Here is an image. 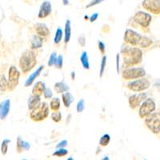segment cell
Segmentation results:
<instances>
[{"label":"cell","instance_id":"obj_29","mask_svg":"<svg viewBox=\"0 0 160 160\" xmlns=\"http://www.w3.org/2000/svg\"><path fill=\"white\" fill-rule=\"evenodd\" d=\"M23 142L24 140L22 139V137L18 135L17 138V142H16V151L20 154L23 151Z\"/></svg>","mask_w":160,"mask_h":160},{"label":"cell","instance_id":"obj_24","mask_svg":"<svg viewBox=\"0 0 160 160\" xmlns=\"http://www.w3.org/2000/svg\"><path fill=\"white\" fill-rule=\"evenodd\" d=\"M50 108L52 111H59L60 107H61V102H60V99L58 98H53L51 100L49 105Z\"/></svg>","mask_w":160,"mask_h":160},{"label":"cell","instance_id":"obj_9","mask_svg":"<svg viewBox=\"0 0 160 160\" xmlns=\"http://www.w3.org/2000/svg\"><path fill=\"white\" fill-rule=\"evenodd\" d=\"M151 19H152L151 15L144 11H138L133 17L134 22L138 24L142 28H148L151 24Z\"/></svg>","mask_w":160,"mask_h":160},{"label":"cell","instance_id":"obj_34","mask_svg":"<svg viewBox=\"0 0 160 160\" xmlns=\"http://www.w3.org/2000/svg\"><path fill=\"white\" fill-rule=\"evenodd\" d=\"M56 58H57L56 52H55V51H53V52L51 54V55H50V58H49V60H48V65L49 66V67H53V66L55 65V61H56Z\"/></svg>","mask_w":160,"mask_h":160},{"label":"cell","instance_id":"obj_15","mask_svg":"<svg viewBox=\"0 0 160 160\" xmlns=\"http://www.w3.org/2000/svg\"><path fill=\"white\" fill-rule=\"evenodd\" d=\"M11 109V100L6 99L0 103V119L4 120L8 117Z\"/></svg>","mask_w":160,"mask_h":160},{"label":"cell","instance_id":"obj_39","mask_svg":"<svg viewBox=\"0 0 160 160\" xmlns=\"http://www.w3.org/2000/svg\"><path fill=\"white\" fill-rule=\"evenodd\" d=\"M105 0H91V2L88 4V5L86 6V8H92V7H95V6L98 5V4H100L101 2H104Z\"/></svg>","mask_w":160,"mask_h":160},{"label":"cell","instance_id":"obj_38","mask_svg":"<svg viewBox=\"0 0 160 160\" xmlns=\"http://www.w3.org/2000/svg\"><path fill=\"white\" fill-rule=\"evenodd\" d=\"M98 50H99L100 53L102 54V55H105L106 52V45L102 41H98Z\"/></svg>","mask_w":160,"mask_h":160},{"label":"cell","instance_id":"obj_30","mask_svg":"<svg viewBox=\"0 0 160 160\" xmlns=\"http://www.w3.org/2000/svg\"><path fill=\"white\" fill-rule=\"evenodd\" d=\"M68 151L65 148H58L57 151H55V152L53 153V155L54 156L58 157V158H61V157H65L66 155H68Z\"/></svg>","mask_w":160,"mask_h":160},{"label":"cell","instance_id":"obj_28","mask_svg":"<svg viewBox=\"0 0 160 160\" xmlns=\"http://www.w3.org/2000/svg\"><path fill=\"white\" fill-rule=\"evenodd\" d=\"M107 56L103 55L101 60V63H100V68H99V77L102 78L104 73L106 71V66H107Z\"/></svg>","mask_w":160,"mask_h":160},{"label":"cell","instance_id":"obj_8","mask_svg":"<svg viewBox=\"0 0 160 160\" xmlns=\"http://www.w3.org/2000/svg\"><path fill=\"white\" fill-rule=\"evenodd\" d=\"M155 102L152 98H146L142 103L139 106L138 110V115L141 118H144L146 116H148L149 114L155 110Z\"/></svg>","mask_w":160,"mask_h":160},{"label":"cell","instance_id":"obj_48","mask_svg":"<svg viewBox=\"0 0 160 160\" xmlns=\"http://www.w3.org/2000/svg\"><path fill=\"white\" fill-rule=\"evenodd\" d=\"M84 19H86V20L89 19V17H88V15H85V16H84Z\"/></svg>","mask_w":160,"mask_h":160},{"label":"cell","instance_id":"obj_44","mask_svg":"<svg viewBox=\"0 0 160 160\" xmlns=\"http://www.w3.org/2000/svg\"><path fill=\"white\" fill-rule=\"evenodd\" d=\"M30 148H31V144H30V142H27V141H24L23 142V151H29Z\"/></svg>","mask_w":160,"mask_h":160},{"label":"cell","instance_id":"obj_13","mask_svg":"<svg viewBox=\"0 0 160 160\" xmlns=\"http://www.w3.org/2000/svg\"><path fill=\"white\" fill-rule=\"evenodd\" d=\"M52 11V6L50 1H43L42 3L41 4L39 8V11L38 13V18L40 19H43V18H48L51 14Z\"/></svg>","mask_w":160,"mask_h":160},{"label":"cell","instance_id":"obj_46","mask_svg":"<svg viewBox=\"0 0 160 160\" xmlns=\"http://www.w3.org/2000/svg\"><path fill=\"white\" fill-rule=\"evenodd\" d=\"M71 79H72V80L75 79V71H72V72H71Z\"/></svg>","mask_w":160,"mask_h":160},{"label":"cell","instance_id":"obj_11","mask_svg":"<svg viewBox=\"0 0 160 160\" xmlns=\"http://www.w3.org/2000/svg\"><path fill=\"white\" fill-rule=\"evenodd\" d=\"M142 8L154 15L160 14V0H144Z\"/></svg>","mask_w":160,"mask_h":160},{"label":"cell","instance_id":"obj_36","mask_svg":"<svg viewBox=\"0 0 160 160\" xmlns=\"http://www.w3.org/2000/svg\"><path fill=\"white\" fill-rule=\"evenodd\" d=\"M76 110L78 113H82L85 110V101L84 99H80L76 105Z\"/></svg>","mask_w":160,"mask_h":160},{"label":"cell","instance_id":"obj_40","mask_svg":"<svg viewBox=\"0 0 160 160\" xmlns=\"http://www.w3.org/2000/svg\"><path fill=\"white\" fill-rule=\"evenodd\" d=\"M68 145V140L64 139V140H62L61 142H59L58 144H57L56 148H66V147H67Z\"/></svg>","mask_w":160,"mask_h":160},{"label":"cell","instance_id":"obj_26","mask_svg":"<svg viewBox=\"0 0 160 160\" xmlns=\"http://www.w3.org/2000/svg\"><path fill=\"white\" fill-rule=\"evenodd\" d=\"M62 38H63V31H62V28L58 27L55 32V38H54V42L55 44H59L60 42L62 41Z\"/></svg>","mask_w":160,"mask_h":160},{"label":"cell","instance_id":"obj_47","mask_svg":"<svg viewBox=\"0 0 160 160\" xmlns=\"http://www.w3.org/2000/svg\"><path fill=\"white\" fill-rule=\"evenodd\" d=\"M62 3L65 6L68 5V4H69V0H62Z\"/></svg>","mask_w":160,"mask_h":160},{"label":"cell","instance_id":"obj_17","mask_svg":"<svg viewBox=\"0 0 160 160\" xmlns=\"http://www.w3.org/2000/svg\"><path fill=\"white\" fill-rule=\"evenodd\" d=\"M62 103L65 106V108H69L72 102H74L75 98L73 96V95L69 91H66V92L62 93Z\"/></svg>","mask_w":160,"mask_h":160},{"label":"cell","instance_id":"obj_27","mask_svg":"<svg viewBox=\"0 0 160 160\" xmlns=\"http://www.w3.org/2000/svg\"><path fill=\"white\" fill-rule=\"evenodd\" d=\"M111 142V135H108V134H104L99 139V144L101 147H107L108 146V144Z\"/></svg>","mask_w":160,"mask_h":160},{"label":"cell","instance_id":"obj_14","mask_svg":"<svg viewBox=\"0 0 160 160\" xmlns=\"http://www.w3.org/2000/svg\"><path fill=\"white\" fill-rule=\"evenodd\" d=\"M35 31L38 36L45 38L49 36L50 30L48 27L43 22H38L35 25Z\"/></svg>","mask_w":160,"mask_h":160},{"label":"cell","instance_id":"obj_10","mask_svg":"<svg viewBox=\"0 0 160 160\" xmlns=\"http://www.w3.org/2000/svg\"><path fill=\"white\" fill-rule=\"evenodd\" d=\"M142 35L132 29H127L124 33V42L131 46H138Z\"/></svg>","mask_w":160,"mask_h":160},{"label":"cell","instance_id":"obj_21","mask_svg":"<svg viewBox=\"0 0 160 160\" xmlns=\"http://www.w3.org/2000/svg\"><path fill=\"white\" fill-rule=\"evenodd\" d=\"M42 47V38L38 36V35H33L31 38V50L39 49Z\"/></svg>","mask_w":160,"mask_h":160},{"label":"cell","instance_id":"obj_4","mask_svg":"<svg viewBox=\"0 0 160 160\" xmlns=\"http://www.w3.org/2000/svg\"><path fill=\"white\" fill-rule=\"evenodd\" d=\"M146 126L148 129L152 131L154 134H158L160 132V113L155 112L146 116L145 118Z\"/></svg>","mask_w":160,"mask_h":160},{"label":"cell","instance_id":"obj_3","mask_svg":"<svg viewBox=\"0 0 160 160\" xmlns=\"http://www.w3.org/2000/svg\"><path fill=\"white\" fill-rule=\"evenodd\" d=\"M50 109L48 102H41L36 108L31 110L30 113V118L34 122H42L49 115Z\"/></svg>","mask_w":160,"mask_h":160},{"label":"cell","instance_id":"obj_19","mask_svg":"<svg viewBox=\"0 0 160 160\" xmlns=\"http://www.w3.org/2000/svg\"><path fill=\"white\" fill-rule=\"evenodd\" d=\"M41 102V98L40 96H38V95H32L29 97L28 98V109L29 111H31L34 108H35L37 106H38Z\"/></svg>","mask_w":160,"mask_h":160},{"label":"cell","instance_id":"obj_45","mask_svg":"<svg viewBox=\"0 0 160 160\" xmlns=\"http://www.w3.org/2000/svg\"><path fill=\"white\" fill-rule=\"evenodd\" d=\"M71 114H69V115H68V116L67 117V120H66V123L69 124L70 122H71Z\"/></svg>","mask_w":160,"mask_h":160},{"label":"cell","instance_id":"obj_50","mask_svg":"<svg viewBox=\"0 0 160 160\" xmlns=\"http://www.w3.org/2000/svg\"><path fill=\"white\" fill-rule=\"evenodd\" d=\"M106 159L108 160V159H109V158H108V157H107V158H103V160H106Z\"/></svg>","mask_w":160,"mask_h":160},{"label":"cell","instance_id":"obj_20","mask_svg":"<svg viewBox=\"0 0 160 160\" xmlns=\"http://www.w3.org/2000/svg\"><path fill=\"white\" fill-rule=\"evenodd\" d=\"M64 42L65 44L68 43L71 40V20L68 19L66 21L65 28H64Z\"/></svg>","mask_w":160,"mask_h":160},{"label":"cell","instance_id":"obj_35","mask_svg":"<svg viewBox=\"0 0 160 160\" xmlns=\"http://www.w3.org/2000/svg\"><path fill=\"white\" fill-rule=\"evenodd\" d=\"M0 89L2 91H5L6 89H8V80L6 79L4 75H2L0 78Z\"/></svg>","mask_w":160,"mask_h":160},{"label":"cell","instance_id":"obj_32","mask_svg":"<svg viewBox=\"0 0 160 160\" xmlns=\"http://www.w3.org/2000/svg\"><path fill=\"white\" fill-rule=\"evenodd\" d=\"M11 142V140L10 139H4L2 142V145H1V152L3 155H5L8 151V143Z\"/></svg>","mask_w":160,"mask_h":160},{"label":"cell","instance_id":"obj_16","mask_svg":"<svg viewBox=\"0 0 160 160\" xmlns=\"http://www.w3.org/2000/svg\"><path fill=\"white\" fill-rule=\"evenodd\" d=\"M43 69H44V66H40L39 68H38L35 72H33L32 74L28 77V79L26 80L25 84H24V86H25L26 88H28V87H30V86L32 85L33 82H35V80L40 75H41V73H42V71H43Z\"/></svg>","mask_w":160,"mask_h":160},{"label":"cell","instance_id":"obj_41","mask_svg":"<svg viewBox=\"0 0 160 160\" xmlns=\"http://www.w3.org/2000/svg\"><path fill=\"white\" fill-rule=\"evenodd\" d=\"M119 59H120V54H117L116 57H115V60H116V71L118 74H119L120 68H119Z\"/></svg>","mask_w":160,"mask_h":160},{"label":"cell","instance_id":"obj_37","mask_svg":"<svg viewBox=\"0 0 160 160\" xmlns=\"http://www.w3.org/2000/svg\"><path fill=\"white\" fill-rule=\"evenodd\" d=\"M42 95H43L44 98H47V99H49V98H51L53 97V92L51 90V88H46Z\"/></svg>","mask_w":160,"mask_h":160},{"label":"cell","instance_id":"obj_1","mask_svg":"<svg viewBox=\"0 0 160 160\" xmlns=\"http://www.w3.org/2000/svg\"><path fill=\"white\" fill-rule=\"evenodd\" d=\"M121 54L123 58V66L130 68L141 63L142 60V51L140 48L135 46H126L121 50Z\"/></svg>","mask_w":160,"mask_h":160},{"label":"cell","instance_id":"obj_25","mask_svg":"<svg viewBox=\"0 0 160 160\" xmlns=\"http://www.w3.org/2000/svg\"><path fill=\"white\" fill-rule=\"evenodd\" d=\"M152 40L148 38V37L142 36L138 47H139L140 48H147L148 47H150L152 44Z\"/></svg>","mask_w":160,"mask_h":160},{"label":"cell","instance_id":"obj_18","mask_svg":"<svg viewBox=\"0 0 160 160\" xmlns=\"http://www.w3.org/2000/svg\"><path fill=\"white\" fill-rule=\"evenodd\" d=\"M46 88V85L44 82L42 81H38L34 85L32 88V95H38V96H41L43 94V91Z\"/></svg>","mask_w":160,"mask_h":160},{"label":"cell","instance_id":"obj_49","mask_svg":"<svg viewBox=\"0 0 160 160\" xmlns=\"http://www.w3.org/2000/svg\"><path fill=\"white\" fill-rule=\"evenodd\" d=\"M73 159H74V158H68V160H73Z\"/></svg>","mask_w":160,"mask_h":160},{"label":"cell","instance_id":"obj_22","mask_svg":"<svg viewBox=\"0 0 160 160\" xmlns=\"http://www.w3.org/2000/svg\"><path fill=\"white\" fill-rule=\"evenodd\" d=\"M54 89L57 94H62L66 91H69L70 88L68 84L64 82H57L54 86Z\"/></svg>","mask_w":160,"mask_h":160},{"label":"cell","instance_id":"obj_23","mask_svg":"<svg viewBox=\"0 0 160 160\" xmlns=\"http://www.w3.org/2000/svg\"><path fill=\"white\" fill-rule=\"evenodd\" d=\"M80 62L82 63V68L85 70H90V62H89V57L87 51H82L81 55H80Z\"/></svg>","mask_w":160,"mask_h":160},{"label":"cell","instance_id":"obj_5","mask_svg":"<svg viewBox=\"0 0 160 160\" xmlns=\"http://www.w3.org/2000/svg\"><path fill=\"white\" fill-rule=\"evenodd\" d=\"M146 75V71L142 68H126L122 72L124 80H134Z\"/></svg>","mask_w":160,"mask_h":160},{"label":"cell","instance_id":"obj_42","mask_svg":"<svg viewBox=\"0 0 160 160\" xmlns=\"http://www.w3.org/2000/svg\"><path fill=\"white\" fill-rule=\"evenodd\" d=\"M78 43L80 44V46H82V47H85L86 45V38L85 37L81 35V36L78 37Z\"/></svg>","mask_w":160,"mask_h":160},{"label":"cell","instance_id":"obj_6","mask_svg":"<svg viewBox=\"0 0 160 160\" xmlns=\"http://www.w3.org/2000/svg\"><path fill=\"white\" fill-rule=\"evenodd\" d=\"M151 85L150 81L148 78H145L143 77L142 78H136L135 81H131L127 84V88L129 90L135 92H141L145 90L148 89Z\"/></svg>","mask_w":160,"mask_h":160},{"label":"cell","instance_id":"obj_12","mask_svg":"<svg viewBox=\"0 0 160 160\" xmlns=\"http://www.w3.org/2000/svg\"><path fill=\"white\" fill-rule=\"evenodd\" d=\"M147 98V93H139V94H135L129 97L128 98V103L131 109H135L139 107L140 104L143 102Z\"/></svg>","mask_w":160,"mask_h":160},{"label":"cell","instance_id":"obj_2","mask_svg":"<svg viewBox=\"0 0 160 160\" xmlns=\"http://www.w3.org/2000/svg\"><path fill=\"white\" fill-rule=\"evenodd\" d=\"M37 64V58L35 53L31 50L24 51L19 59V68L23 74L30 72Z\"/></svg>","mask_w":160,"mask_h":160},{"label":"cell","instance_id":"obj_7","mask_svg":"<svg viewBox=\"0 0 160 160\" xmlns=\"http://www.w3.org/2000/svg\"><path fill=\"white\" fill-rule=\"evenodd\" d=\"M8 89L12 91L16 88L19 82L20 72L16 67L11 66L8 73Z\"/></svg>","mask_w":160,"mask_h":160},{"label":"cell","instance_id":"obj_31","mask_svg":"<svg viewBox=\"0 0 160 160\" xmlns=\"http://www.w3.org/2000/svg\"><path fill=\"white\" fill-rule=\"evenodd\" d=\"M51 119L54 121L55 122H59L61 120H62V114L59 111H53V113L51 114Z\"/></svg>","mask_w":160,"mask_h":160},{"label":"cell","instance_id":"obj_43","mask_svg":"<svg viewBox=\"0 0 160 160\" xmlns=\"http://www.w3.org/2000/svg\"><path fill=\"white\" fill-rule=\"evenodd\" d=\"M98 17V13H94L91 16L89 17V21L91 22H95V21H96L97 20Z\"/></svg>","mask_w":160,"mask_h":160},{"label":"cell","instance_id":"obj_33","mask_svg":"<svg viewBox=\"0 0 160 160\" xmlns=\"http://www.w3.org/2000/svg\"><path fill=\"white\" fill-rule=\"evenodd\" d=\"M57 69H62V66H63V56L62 55H59L57 56L56 61L54 65Z\"/></svg>","mask_w":160,"mask_h":160}]
</instances>
